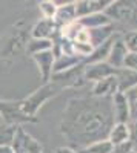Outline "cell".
<instances>
[{
    "instance_id": "cell-9",
    "label": "cell",
    "mask_w": 137,
    "mask_h": 153,
    "mask_svg": "<svg viewBox=\"0 0 137 153\" xmlns=\"http://www.w3.org/2000/svg\"><path fill=\"white\" fill-rule=\"evenodd\" d=\"M32 60L35 61V65L39 66L40 75H42V80L43 83H48L51 80V75H53V66H54V54H53V49L49 51H43V52H37L34 55H31Z\"/></svg>"
},
{
    "instance_id": "cell-16",
    "label": "cell",
    "mask_w": 137,
    "mask_h": 153,
    "mask_svg": "<svg viewBox=\"0 0 137 153\" xmlns=\"http://www.w3.org/2000/svg\"><path fill=\"white\" fill-rule=\"evenodd\" d=\"M116 92H117V78L114 75H111L96 83L93 95L94 97H113Z\"/></svg>"
},
{
    "instance_id": "cell-8",
    "label": "cell",
    "mask_w": 137,
    "mask_h": 153,
    "mask_svg": "<svg viewBox=\"0 0 137 153\" xmlns=\"http://www.w3.org/2000/svg\"><path fill=\"white\" fill-rule=\"evenodd\" d=\"M119 69H114L113 66H109L108 63H93V65H88L85 68V72H83V76L85 80L88 81H100L106 76H111V75H116Z\"/></svg>"
},
{
    "instance_id": "cell-14",
    "label": "cell",
    "mask_w": 137,
    "mask_h": 153,
    "mask_svg": "<svg viewBox=\"0 0 137 153\" xmlns=\"http://www.w3.org/2000/svg\"><path fill=\"white\" fill-rule=\"evenodd\" d=\"M77 22L80 23V26L85 28V29H93V28H100V26H105V25H109L113 23L109 20V17L105 14V12H93V14H88V16H83V17H79Z\"/></svg>"
},
{
    "instance_id": "cell-15",
    "label": "cell",
    "mask_w": 137,
    "mask_h": 153,
    "mask_svg": "<svg viewBox=\"0 0 137 153\" xmlns=\"http://www.w3.org/2000/svg\"><path fill=\"white\" fill-rule=\"evenodd\" d=\"M117 92H126L128 89L137 86V72L131 69H119L117 74Z\"/></svg>"
},
{
    "instance_id": "cell-23",
    "label": "cell",
    "mask_w": 137,
    "mask_h": 153,
    "mask_svg": "<svg viewBox=\"0 0 137 153\" xmlns=\"http://www.w3.org/2000/svg\"><path fill=\"white\" fill-rule=\"evenodd\" d=\"M126 97L128 106H129V112H131V118L134 121H137V86L128 89L126 92H123Z\"/></svg>"
},
{
    "instance_id": "cell-5",
    "label": "cell",
    "mask_w": 137,
    "mask_h": 153,
    "mask_svg": "<svg viewBox=\"0 0 137 153\" xmlns=\"http://www.w3.org/2000/svg\"><path fill=\"white\" fill-rule=\"evenodd\" d=\"M0 117H2L3 123L8 126H20V124L39 121L35 117H28L26 113H23L20 107V101L0 100Z\"/></svg>"
},
{
    "instance_id": "cell-21",
    "label": "cell",
    "mask_w": 137,
    "mask_h": 153,
    "mask_svg": "<svg viewBox=\"0 0 137 153\" xmlns=\"http://www.w3.org/2000/svg\"><path fill=\"white\" fill-rule=\"evenodd\" d=\"M83 150H86L88 153H113L114 146L109 139H100V141H96L88 147H85Z\"/></svg>"
},
{
    "instance_id": "cell-26",
    "label": "cell",
    "mask_w": 137,
    "mask_h": 153,
    "mask_svg": "<svg viewBox=\"0 0 137 153\" xmlns=\"http://www.w3.org/2000/svg\"><path fill=\"white\" fill-rule=\"evenodd\" d=\"M123 68L137 72V52H128L123 61Z\"/></svg>"
},
{
    "instance_id": "cell-11",
    "label": "cell",
    "mask_w": 137,
    "mask_h": 153,
    "mask_svg": "<svg viewBox=\"0 0 137 153\" xmlns=\"http://www.w3.org/2000/svg\"><path fill=\"white\" fill-rule=\"evenodd\" d=\"M113 113H114V118L117 123L128 124V121L131 118V112H129L126 97L123 92H116L113 95Z\"/></svg>"
},
{
    "instance_id": "cell-7",
    "label": "cell",
    "mask_w": 137,
    "mask_h": 153,
    "mask_svg": "<svg viewBox=\"0 0 137 153\" xmlns=\"http://www.w3.org/2000/svg\"><path fill=\"white\" fill-rule=\"evenodd\" d=\"M83 72H85V63L82 61L80 65L74 66V68H71L68 71L53 74L49 81H53L59 87H63V86H80L83 83V80H85Z\"/></svg>"
},
{
    "instance_id": "cell-3",
    "label": "cell",
    "mask_w": 137,
    "mask_h": 153,
    "mask_svg": "<svg viewBox=\"0 0 137 153\" xmlns=\"http://www.w3.org/2000/svg\"><path fill=\"white\" fill-rule=\"evenodd\" d=\"M103 12L111 22L137 31V0H116Z\"/></svg>"
},
{
    "instance_id": "cell-31",
    "label": "cell",
    "mask_w": 137,
    "mask_h": 153,
    "mask_svg": "<svg viewBox=\"0 0 137 153\" xmlns=\"http://www.w3.org/2000/svg\"><path fill=\"white\" fill-rule=\"evenodd\" d=\"M26 2H29V3H32V2H39V0H26Z\"/></svg>"
},
{
    "instance_id": "cell-2",
    "label": "cell",
    "mask_w": 137,
    "mask_h": 153,
    "mask_svg": "<svg viewBox=\"0 0 137 153\" xmlns=\"http://www.w3.org/2000/svg\"><path fill=\"white\" fill-rule=\"evenodd\" d=\"M28 35L26 29L20 28V25H14L5 35L0 38V61H11L25 49L26 51Z\"/></svg>"
},
{
    "instance_id": "cell-17",
    "label": "cell",
    "mask_w": 137,
    "mask_h": 153,
    "mask_svg": "<svg viewBox=\"0 0 137 153\" xmlns=\"http://www.w3.org/2000/svg\"><path fill=\"white\" fill-rule=\"evenodd\" d=\"M131 138V129L129 126L125 124V123H117L113 126V129L109 130V135H108V139L113 146H119V144H123V143H128Z\"/></svg>"
},
{
    "instance_id": "cell-28",
    "label": "cell",
    "mask_w": 137,
    "mask_h": 153,
    "mask_svg": "<svg viewBox=\"0 0 137 153\" xmlns=\"http://www.w3.org/2000/svg\"><path fill=\"white\" fill-rule=\"evenodd\" d=\"M131 138H132V144H137V121H134V126L131 129Z\"/></svg>"
},
{
    "instance_id": "cell-20",
    "label": "cell",
    "mask_w": 137,
    "mask_h": 153,
    "mask_svg": "<svg viewBox=\"0 0 137 153\" xmlns=\"http://www.w3.org/2000/svg\"><path fill=\"white\" fill-rule=\"evenodd\" d=\"M53 49V40L48 38H29L26 43V52L29 55H34L37 52H43V51H49Z\"/></svg>"
},
{
    "instance_id": "cell-19",
    "label": "cell",
    "mask_w": 137,
    "mask_h": 153,
    "mask_svg": "<svg viewBox=\"0 0 137 153\" xmlns=\"http://www.w3.org/2000/svg\"><path fill=\"white\" fill-rule=\"evenodd\" d=\"M83 61V58H80L79 55H60L54 60V66H53V74H57V72H63V71H68L74 66L80 65Z\"/></svg>"
},
{
    "instance_id": "cell-29",
    "label": "cell",
    "mask_w": 137,
    "mask_h": 153,
    "mask_svg": "<svg viewBox=\"0 0 137 153\" xmlns=\"http://www.w3.org/2000/svg\"><path fill=\"white\" fill-rule=\"evenodd\" d=\"M56 153H79V152L74 150V149H71V147H59V149L56 150Z\"/></svg>"
},
{
    "instance_id": "cell-13",
    "label": "cell",
    "mask_w": 137,
    "mask_h": 153,
    "mask_svg": "<svg viewBox=\"0 0 137 153\" xmlns=\"http://www.w3.org/2000/svg\"><path fill=\"white\" fill-rule=\"evenodd\" d=\"M113 31H114V25L109 23V25H105V26H100V28H93V29H88V35H90V45L94 48L100 46L102 43H105L109 37H113Z\"/></svg>"
},
{
    "instance_id": "cell-24",
    "label": "cell",
    "mask_w": 137,
    "mask_h": 153,
    "mask_svg": "<svg viewBox=\"0 0 137 153\" xmlns=\"http://www.w3.org/2000/svg\"><path fill=\"white\" fill-rule=\"evenodd\" d=\"M39 11L43 19L54 20L56 12H57V5L54 2H39Z\"/></svg>"
},
{
    "instance_id": "cell-25",
    "label": "cell",
    "mask_w": 137,
    "mask_h": 153,
    "mask_svg": "<svg viewBox=\"0 0 137 153\" xmlns=\"http://www.w3.org/2000/svg\"><path fill=\"white\" fill-rule=\"evenodd\" d=\"M128 52H137V31H128L123 37Z\"/></svg>"
},
{
    "instance_id": "cell-18",
    "label": "cell",
    "mask_w": 137,
    "mask_h": 153,
    "mask_svg": "<svg viewBox=\"0 0 137 153\" xmlns=\"http://www.w3.org/2000/svg\"><path fill=\"white\" fill-rule=\"evenodd\" d=\"M77 20V11H76V3L74 5H65V6H57V12L54 22L57 23V26L62 28L65 25H69L72 22Z\"/></svg>"
},
{
    "instance_id": "cell-10",
    "label": "cell",
    "mask_w": 137,
    "mask_h": 153,
    "mask_svg": "<svg viewBox=\"0 0 137 153\" xmlns=\"http://www.w3.org/2000/svg\"><path fill=\"white\" fill-rule=\"evenodd\" d=\"M57 34H59V26L51 19H42L31 28L32 38H48V40H53Z\"/></svg>"
},
{
    "instance_id": "cell-4",
    "label": "cell",
    "mask_w": 137,
    "mask_h": 153,
    "mask_svg": "<svg viewBox=\"0 0 137 153\" xmlns=\"http://www.w3.org/2000/svg\"><path fill=\"white\" fill-rule=\"evenodd\" d=\"M59 91H60V87L57 84H54L53 81L51 83L48 81L42 87L37 89L35 92H32L29 97L23 98V100H19L23 113H26L28 117H35L37 112H39V109L46 103L49 98H53Z\"/></svg>"
},
{
    "instance_id": "cell-12",
    "label": "cell",
    "mask_w": 137,
    "mask_h": 153,
    "mask_svg": "<svg viewBox=\"0 0 137 153\" xmlns=\"http://www.w3.org/2000/svg\"><path fill=\"white\" fill-rule=\"evenodd\" d=\"M126 54H128V49H126V45L123 42V38L116 37V40H114L113 46L109 49V54H108V65L113 66L114 69L123 68V61H125Z\"/></svg>"
},
{
    "instance_id": "cell-1",
    "label": "cell",
    "mask_w": 137,
    "mask_h": 153,
    "mask_svg": "<svg viewBox=\"0 0 137 153\" xmlns=\"http://www.w3.org/2000/svg\"><path fill=\"white\" fill-rule=\"evenodd\" d=\"M113 126V97L72 98L63 110L60 132L72 146L85 149L106 139Z\"/></svg>"
},
{
    "instance_id": "cell-32",
    "label": "cell",
    "mask_w": 137,
    "mask_h": 153,
    "mask_svg": "<svg viewBox=\"0 0 137 153\" xmlns=\"http://www.w3.org/2000/svg\"><path fill=\"white\" fill-rule=\"evenodd\" d=\"M126 153H137V152H134V150H129V152H126Z\"/></svg>"
},
{
    "instance_id": "cell-22",
    "label": "cell",
    "mask_w": 137,
    "mask_h": 153,
    "mask_svg": "<svg viewBox=\"0 0 137 153\" xmlns=\"http://www.w3.org/2000/svg\"><path fill=\"white\" fill-rule=\"evenodd\" d=\"M16 129H17V126H8V124L0 127V147L11 146V141H12V138H14Z\"/></svg>"
},
{
    "instance_id": "cell-30",
    "label": "cell",
    "mask_w": 137,
    "mask_h": 153,
    "mask_svg": "<svg viewBox=\"0 0 137 153\" xmlns=\"http://www.w3.org/2000/svg\"><path fill=\"white\" fill-rule=\"evenodd\" d=\"M39 2H54V0H39Z\"/></svg>"
},
{
    "instance_id": "cell-27",
    "label": "cell",
    "mask_w": 137,
    "mask_h": 153,
    "mask_svg": "<svg viewBox=\"0 0 137 153\" xmlns=\"http://www.w3.org/2000/svg\"><path fill=\"white\" fill-rule=\"evenodd\" d=\"M79 0H54V3L57 6H65V5H74V3H77Z\"/></svg>"
},
{
    "instance_id": "cell-6",
    "label": "cell",
    "mask_w": 137,
    "mask_h": 153,
    "mask_svg": "<svg viewBox=\"0 0 137 153\" xmlns=\"http://www.w3.org/2000/svg\"><path fill=\"white\" fill-rule=\"evenodd\" d=\"M9 147L12 153H43L42 144L37 139H34L28 132H25L22 126H17Z\"/></svg>"
}]
</instances>
